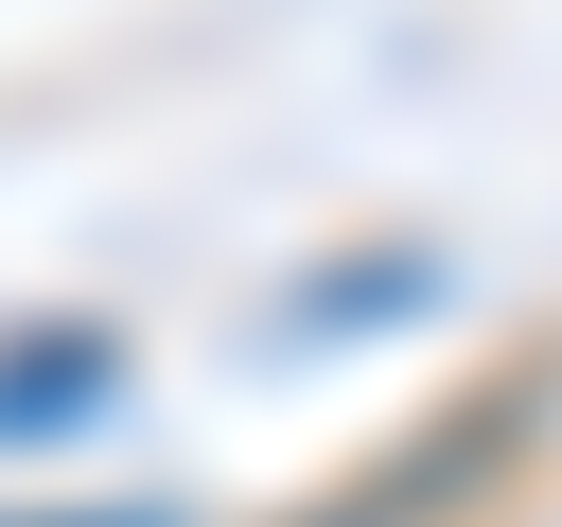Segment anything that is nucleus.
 Here are the masks:
<instances>
[{
  "mask_svg": "<svg viewBox=\"0 0 562 527\" xmlns=\"http://www.w3.org/2000/svg\"><path fill=\"white\" fill-rule=\"evenodd\" d=\"M105 386H123L105 334H35V351H0V439H70V422H105Z\"/></svg>",
  "mask_w": 562,
  "mask_h": 527,
  "instance_id": "1",
  "label": "nucleus"
},
{
  "mask_svg": "<svg viewBox=\"0 0 562 527\" xmlns=\"http://www.w3.org/2000/svg\"><path fill=\"white\" fill-rule=\"evenodd\" d=\"M88 527H158V509H88Z\"/></svg>",
  "mask_w": 562,
  "mask_h": 527,
  "instance_id": "3",
  "label": "nucleus"
},
{
  "mask_svg": "<svg viewBox=\"0 0 562 527\" xmlns=\"http://www.w3.org/2000/svg\"><path fill=\"white\" fill-rule=\"evenodd\" d=\"M492 439H509V422H457V439H422V457H386V474H369L351 509H299V527H404V509H439V492H457V474H474Z\"/></svg>",
  "mask_w": 562,
  "mask_h": 527,
  "instance_id": "2",
  "label": "nucleus"
}]
</instances>
